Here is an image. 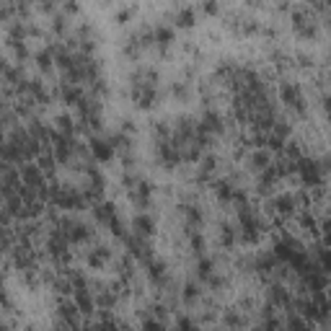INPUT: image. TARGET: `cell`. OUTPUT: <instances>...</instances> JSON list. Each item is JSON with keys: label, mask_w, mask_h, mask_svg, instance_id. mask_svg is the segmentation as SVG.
Returning <instances> with one entry per match:
<instances>
[{"label": "cell", "mask_w": 331, "mask_h": 331, "mask_svg": "<svg viewBox=\"0 0 331 331\" xmlns=\"http://www.w3.org/2000/svg\"><path fill=\"white\" fill-rule=\"evenodd\" d=\"M178 26H194V10H182V13H178V21H176Z\"/></svg>", "instance_id": "1"}]
</instances>
